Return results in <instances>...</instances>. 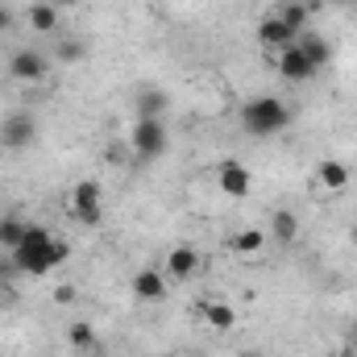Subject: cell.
I'll list each match as a JSON object with an SVG mask.
<instances>
[{"label": "cell", "instance_id": "obj_28", "mask_svg": "<svg viewBox=\"0 0 357 357\" xmlns=\"http://www.w3.org/2000/svg\"><path fill=\"white\" fill-rule=\"evenodd\" d=\"M349 241H354V245H357V225H354V233H349Z\"/></svg>", "mask_w": 357, "mask_h": 357}, {"label": "cell", "instance_id": "obj_1", "mask_svg": "<svg viewBox=\"0 0 357 357\" xmlns=\"http://www.w3.org/2000/svg\"><path fill=\"white\" fill-rule=\"evenodd\" d=\"M8 258H13V270L42 278V274H54V270L71 258V245H67L63 237H54L50 229H42V225H29L25 241H21Z\"/></svg>", "mask_w": 357, "mask_h": 357}, {"label": "cell", "instance_id": "obj_8", "mask_svg": "<svg viewBox=\"0 0 357 357\" xmlns=\"http://www.w3.org/2000/svg\"><path fill=\"white\" fill-rule=\"evenodd\" d=\"M212 178H216V187H220L229 199H245V195H250V187H254L250 167H245V162H237V158H225V162L212 171Z\"/></svg>", "mask_w": 357, "mask_h": 357}, {"label": "cell", "instance_id": "obj_27", "mask_svg": "<svg viewBox=\"0 0 357 357\" xmlns=\"http://www.w3.org/2000/svg\"><path fill=\"white\" fill-rule=\"evenodd\" d=\"M349 345L357 349V320H354V328H349Z\"/></svg>", "mask_w": 357, "mask_h": 357}, {"label": "cell", "instance_id": "obj_4", "mask_svg": "<svg viewBox=\"0 0 357 357\" xmlns=\"http://www.w3.org/2000/svg\"><path fill=\"white\" fill-rule=\"evenodd\" d=\"M71 216L79 225H91V229L104 220V187L96 178H79L75 183V191H71Z\"/></svg>", "mask_w": 357, "mask_h": 357}, {"label": "cell", "instance_id": "obj_7", "mask_svg": "<svg viewBox=\"0 0 357 357\" xmlns=\"http://www.w3.org/2000/svg\"><path fill=\"white\" fill-rule=\"evenodd\" d=\"M38 142V121L29 112H13L0 121V146L4 150H29Z\"/></svg>", "mask_w": 357, "mask_h": 357}, {"label": "cell", "instance_id": "obj_22", "mask_svg": "<svg viewBox=\"0 0 357 357\" xmlns=\"http://www.w3.org/2000/svg\"><path fill=\"white\" fill-rule=\"evenodd\" d=\"M59 59H63V63L84 59V42H75V38H71V42H59Z\"/></svg>", "mask_w": 357, "mask_h": 357}, {"label": "cell", "instance_id": "obj_17", "mask_svg": "<svg viewBox=\"0 0 357 357\" xmlns=\"http://www.w3.org/2000/svg\"><path fill=\"white\" fill-rule=\"evenodd\" d=\"M295 46L307 54V63H312L316 71H324V67H328V59H333V46H328V38H324V33H312V29H307V33H299V38H295Z\"/></svg>", "mask_w": 357, "mask_h": 357}, {"label": "cell", "instance_id": "obj_9", "mask_svg": "<svg viewBox=\"0 0 357 357\" xmlns=\"http://www.w3.org/2000/svg\"><path fill=\"white\" fill-rule=\"evenodd\" d=\"M195 316H199V324L212 328V333H233V328H237V307H233L229 299H199V303H195Z\"/></svg>", "mask_w": 357, "mask_h": 357}, {"label": "cell", "instance_id": "obj_23", "mask_svg": "<svg viewBox=\"0 0 357 357\" xmlns=\"http://www.w3.org/2000/svg\"><path fill=\"white\" fill-rule=\"evenodd\" d=\"M54 299H59V303H71V299H75V287H59Z\"/></svg>", "mask_w": 357, "mask_h": 357}, {"label": "cell", "instance_id": "obj_21", "mask_svg": "<svg viewBox=\"0 0 357 357\" xmlns=\"http://www.w3.org/2000/svg\"><path fill=\"white\" fill-rule=\"evenodd\" d=\"M67 341H71L75 349H84V354H96V349H100V337L91 333V324H84V320H75V324L67 328Z\"/></svg>", "mask_w": 357, "mask_h": 357}, {"label": "cell", "instance_id": "obj_29", "mask_svg": "<svg viewBox=\"0 0 357 357\" xmlns=\"http://www.w3.org/2000/svg\"><path fill=\"white\" fill-rule=\"evenodd\" d=\"M241 357H266V354H241Z\"/></svg>", "mask_w": 357, "mask_h": 357}, {"label": "cell", "instance_id": "obj_2", "mask_svg": "<svg viewBox=\"0 0 357 357\" xmlns=\"http://www.w3.org/2000/svg\"><path fill=\"white\" fill-rule=\"evenodd\" d=\"M291 125V104L278 100V96H258L241 108V129L254 133V137H274Z\"/></svg>", "mask_w": 357, "mask_h": 357}, {"label": "cell", "instance_id": "obj_14", "mask_svg": "<svg viewBox=\"0 0 357 357\" xmlns=\"http://www.w3.org/2000/svg\"><path fill=\"white\" fill-rule=\"evenodd\" d=\"M258 42L266 46L270 54H278V50H287V46H295V33L274 17V13H266L262 21H258Z\"/></svg>", "mask_w": 357, "mask_h": 357}, {"label": "cell", "instance_id": "obj_24", "mask_svg": "<svg viewBox=\"0 0 357 357\" xmlns=\"http://www.w3.org/2000/svg\"><path fill=\"white\" fill-rule=\"evenodd\" d=\"M8 25H13V13H8V8H4V4H0V33H4V29H8Z\"/></svg>", "mask_w": 357, "mask_h": 357}, {"label": "cell", "instance_id": "obj_15", "mask_svg": "<svg viewBox=\"0 0 357 357\" xmlns=\"http://www.w3.org/2000/svg\"><path fill=\"white\" fill-rule=\"evenodd\" d=\"M233 254L237 258H245V262H254V258H262L266 254V245H270V237H266V229H241V233H233Z\"/></svg>", "mask_w": 357, "mask_h": 357}, {"label": "cell", "instance_id": "obj_13", "mask_svg": "<svg viewBox=\"0 0 357 357\" xmlns=\"http://www.w3.org/2000/svg\"><path fill=\"white\" fill-rule=\"evenodd\" d=\"M266 237L274 245H295V241H299V216H295L291 208H274V212H270Z\"/></svg>", "mask_w": 357, "mask_h": 357}, {"label": "cell", "instance_id": "obj_26", "mask_svg": "<svg viewBox=\"0 0 357 357\" xmlns=\"http://www.w3.org/2000/svg\"><path fill=\"white\" fill-rule=\"evenodd\" d=\"M54 8H71V4H79V0H50Z\"/></svg>", "mask_w": 357, "mask_h": 357}, {"label": "cell", "instance_id": "obj_25", "mask_svg": "<svg viewBox=\"0 0 357 357\" xmlns=\"http://www.w3.org/2000/svg\"><path fill=\"white\" fill-rule=\"evenodd\" d=\"M299 4H303V8H307V13H320V8H324V4H328V0H299Z\"/></svg>", "mask_w": 357, "mask_h": 357}, {"label": "cell", "instance_id": "obj_18", "mask_svg": "<svg viewBox=\"0 0 357 357\" xmlns=\"http://www.w3.org/2000/svg\"><path fill=\"white\" fill-rule=\"evenodd\" d=\"M25 233H29V220H25L21 212H4V216H0V250H4V254H13V250L25 241Z\"/></svg>", "mask_w": 357, "mask_h": 357}, {"label": "cell", "instance_id": "obj_20", "mask_svg": "<svg viewBox=\"0 0 357 357\" xmlns=\"http://www.w3.org/2000/svg\"><path fill=\"white\" fill-rule=\"evenodd\" d=\"M29 29H33V33H54V29H59V8H54L50 0L29 4Z\"/></svg>", "mask_w": 357, "mask_h": 357}, {"label": "cell", "instance_id": "obj_16", "mask_svg": "<svg viewBox=\"0 0 357 357\" xmlns=\"http://www.w3.org/2000/svg\"><path fill=\"white\" fill-rule=\"evenodd\" d=\"M270 13H274V17H278V21H282L295 38H299V33H307V25H312V13H307L299 0H278Z\"/></svg>", "mask_w": 357, "mask_h": 357}, {"label": "cell", "instance_id": "obj_5", "mask_svg": "<svg viewBox=\"0 0 357 357\" xmlns=\"http://www.w3.org/2000/svg\"><path fill=\"white\" fill-rule=\"evenodd\" d=\"M46 71H50V59L33 46H21L8 54V79H17V84H42Z\"/></svg>", "mask_w": 357, "mask_h": 357}, {"label": "cell", "instance_id": "obj_11", "mask_svg": "<svg viewBox=\"0 0 357 357\" xmlns=\"http://www.w3.org/2000/svg\"><path fill=\"white\" fill-rule=\"evenodd\" d=\"M349 162H341V158H320L316 162V171H312V183L324 191V195H337V191H345L349 187Z\"/></svg>", "mask_w": 357, "mask_h": 357}, {"label": "cell", "instance_id": "obj_3", "mask_svg": "<svg viewBox=\"0 0 357 357\" xmlns=\"http://www.w3.org/2000/svg\"><path fill=\"white\" fill-rule=\"evenodd\" d=\"M167 146H171L167 125H162V121H150V116H137V125H133V133H129V154H133L137 162H154V158L167 154Z\"/></svg>", "mask_w": 357, "mask_h": 357}, {"label": "cell", "instance_id": "obj_12", "mask_svg": "<svg viewBox=\"0 0 357 357\" xmlns=\"http://www.w3.org/2000/svg\"><path fill=\"white\" fill-rule=\"evenodd\" d=\"M167 291H171V282H167V274L162 270H137L133 274V295L142 299V303H162L167 299Z\"/></svg>", "mask_w": 357, "mask_h": 357}, {"label": "cell", "instance_id": "obj_19", "mask_svg": "<svg viewBox=\"0 0 357 357\" xmlns=\"http://www.w3.org/2000/svg\"><path fill=\"white\" fill-rule=\"evenodd\" d=\"M171 108V96L162 88H146L137 96V116H150V121H162V112Z\"/></svg>", "mask_w": 357, "mask_h": 357}, {"label": "cell", "instance_id": "obj_6", "mask_svg": "<svg viewBox=\"0 0 357 357\" xmlns=\"http://www.w3.org/2000/svg\"><path fill=\"white\" fill-rule=\"evenodd\" d=\"M270 63H274L278 79H287V84H307V79H316V75H320V71L307 63V54H303L299 46H287V50L270 54Z\"/></svg>", "mask_w": 357, "mask_h": 357}, {"label": "cell", "instance_id": "obj_10", "mask_svg": "<svg viewBox=\"0 0 357 357\" xmlns=\"http://www.w3.org/2000/svg\"><path fill=\"white\" fill-rule=\"evenodd\" d=\"M162 274H167V282H191L199 274V250L195 245H175L162 262Z\"/></svg>", "mask_w": 357, "mask_h": 357}]
</instances>
